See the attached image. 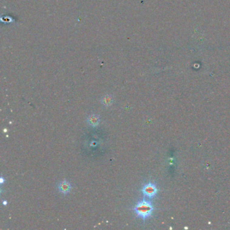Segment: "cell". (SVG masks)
<instances>
[{
  "label": "cell",
  "mask_w": 230,
  "mask_h": 230,
  "mask_svg": "<svg viewBox=\"0 0 230 230\" xmlns=\"http://www.w3.org/2000/svg\"><path fill=\"white\" fill-rule=\"evenodd\" d=\"M132 209L134 211L138 217L140 218L144 222L148 218L152 216L155 208H154L152 202L150 201L143 199L138 202Z\"/></svg>",
  "instance_id": "obj_1"
},
{
  "label": "cell",
  "mask_w": 230,
  "mask_h": 230,
  "mask_svg": "<svg viewBox=\"0 0 230 230\" xmlns=\"http://www.w3.org/2000/svg\"><path fill=\"white\" fill-rule=\"evenodd\" d=\"M141 192L145 197L152 199L157 196V193H158V188H157L155 183L149 181V182L145 184L143 186L141 189Z\"/></svg>",
  "instance_id": "obj_2"
},
{
  "label": "cell",
  "mask_w": 230,
  "mask_h": 230,
  "mask_svg": "<svg viewBox=\"0 0 230 230\" xmlns=\"http://www.w3.org/2000/svg\"><path fill=\"white\" fill-rule=\"evenodd\" d=\"M72 188V184L69 181L66 180H63L58 185V190L60 193L66 195L71 192Z\"/></svg>",
  "instance_id": "obj_3"
},
{
  "label": "cell",
  "mask_w": 230,
  "mask_h": 230,
  "mask_svg": "<svg viewBox=\"0 0 230 230\" xmlns=\"http://www.w3.org/2000/svg\"><path fill=\"white\" fill-rule=\"evenodd\" d=\"M100 121H101V120H100V117L96 114L90 115V116L88 117V118L86 120L88 124H89L90 126L93 127V128H96V126H98L100 123Z\"/></svg>",
  "instance_id": "obj_4"
},
{
  "label": "cell",
  "mask_w": 230,
  "mask_h": 230,
  "mask_svg": "<svg viewBox=\"0 0 230 230\" xmlns=\"http://www.w3.org/2000/svg\"><path fill=\"white\" fill-rule=\"evenodd\" d=\"M102 103L103 104L105 107H110L111 104L113 103V97L110 95H105L102 99Z\"/></svg>",
  "instance_id": "obj_5"
},
{
  "label": "cell",
  "mask_w": 230,
  "mask_h": 230,
  "mask_svg": "<svg viewBox=\"0 0 230 230\" xmlns=\"http://www.w3.org/2000/svg\"><path fill=\"white\" fill-rule=\"evenodd\" d=\"M1 181H1V183H2H2H4V178H1Z\"/></svg>",
  "instance_id": "obj_6"
},
{
  "label": "cell",
  "mask_w": 230,
  "mask_h": 230,
  "mask_svg": "<svg viewBox=\"0 0 230 230\" xmlns=\"http://www.w3.org/2000/svg\"><path fill=\"white\" fill-rule=\"evenodd\" d=\"M4 205H7V202H6V201H5V202L4 201Z\"/></svg>",
  "instance_id": "obj_7"
}]
</instances>
